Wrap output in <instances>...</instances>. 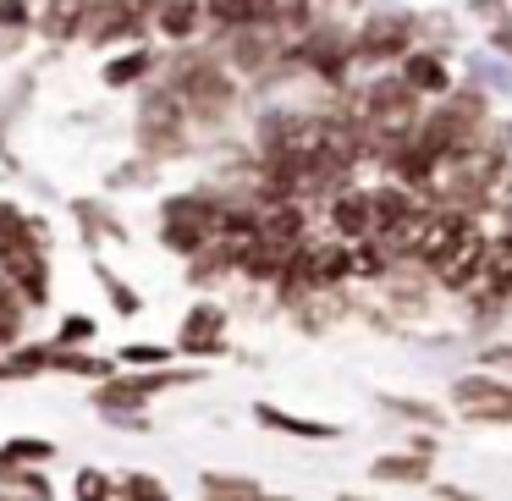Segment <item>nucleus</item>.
<instances>
[{"label": "nucleus", "mask_w": 512, "mask_h": 501, "mask_svg": "<svg viewBox=\"0 0 512 501\" xmlns=\"http://www.w3.org/2000/svg\"><path fill=\"white\" fill-rule=\"evenodd\" d=\"M0 270H6V281L23 287L28 303H45V292H50L45 248H39V232L17 210H0Z\"/></svg>", "instance_id": "f257e3e1"}, {"label": "nucleus", "mask_w": 512, "mask_h": 501, "mask_svg": "<svg viewBox=\"0 0 512 501\" xmlns=\"http://www.w3.org/2000/svg\"><path fill=\"white\" fill-rule=\"evenodd\" d=\"M171 89H177V100H182V111H193V116H221L226 105H232V78H226L215 61H199V56H188L177 72H171Z\"/></svg>", "instance_id": "f03ea898"}, {"label": "nucleus", "mask_w": 512, "mask_h": 501, "mask_svg": "<svg viewBox=\"0 0 512 501\" xmlns=\"http://www.w3.org/2000/svg\"><path fill=\"white\" fill-rule=\"evenodd\" d=\"M144 149L149 155H177L182 149V100H177V89L144 94Z\"/></svg>", "instance_id": "7ed1b4c3"}, {"label": "nucleus", "mask_w": 512, "mask_h": 501, "mask_svg": "<svg viewBox=\"0 0 512 501\" xmlns=\"http://www.w3.org/2000/svg\"><path fill=\"white\" fill-rule=\"evenodd\" d=\"M215 226H221V210L210 199H177L166 210V232L160 237L182 254H193V248H204V237H215Z\"/></svg>", "instance_id": "20e7f679"}, {"label": "nucleus", "mask_w": 512, "mask_h": 501, "mask_svg": "<svg viewBox=\"0 0 512 501\" xmlns=\"http://www.w3.org/2000/svg\"><path fill=\"white\" fill-rule=\"evenodd\" d=\"M430 270L441 276V287H457V292H463V287H474V281L485 276V237H479L474 226H468V232L457 237V243L446 248V254L435 259Z\"/></svg>", "instance_id": "39448f33"}, {"label": "nucleus", "mask_w": 512, "mask_h": 501, "mask_svg": "<svg viewBox=\"0 0 512 501\" xmlns=\"http://www.w3.org/2000/svg\"><path fill=\"white\" fill-rule=\"evenodd\" d=\"M342 276H353V248L347 243H320L292 259V281H309V287H331Z\"/></svg>", "instance_id": "423d86ee"}, {"label": "nucleus", "mask_w": 512, "mask_h": 501, "mask_svg": "<svg viewBox=\"0 0 512 501\" xmlns=\"http://www.w3.org/2000/svg\"><path fill=\"white\" fill-rule=\"evenodd\" d=\"M457 408L468 419H512V386H496V380H457Z\"/></svg>", "instance_id": "0eeeda50"}, {"label": "nucleus", "mask_w": 512, "mask_h": 501, "mask_svg": "<svg viewBox=\"0 0 512 501\" xmlns=\"http://www.w3.org/2000/svg\"><path fill=\"white\" fill-rule=\"evenodd\" d=\"M402 45H408V17H397V12H380L358 34V56H402Z\"/></svg>", "instance_id": "6e6552de"}, {"label": "nucleus", "mask_w": 512, "mask_h": 501, "mask_svg": "<svg viewBox=\"0 0 512 501\" xmlns=\"http://www.w3.org/2000/svg\"><path fill=\"white\" fill-rule=\"evenodd\" d=\"M331 221L342 237H353V243H364L369 232H375V204H369V193H342V199L331 204Z\"/></svg>", "instance_id": "1a4fd4ad"}, {"label": "nucleus", "mask_w": 512, "mask_h": 501, "mask_svg": "<svg viewBox=\"0 0 512 501\" xmlns=\"http://www.w3.org/2000/svg\"><path fill=\"white\" fill-rule=\"evenodd\" d=\"M177 342H182V353H215V347H221V309H210V303L193 309Z\"/></svg>", "instance_id": "9d476101"}, {"label": "nucleus", "mask_w": 512, "mask_h": 501, "mask_svg": "<svg viewBox=\"0 0 512 501\" xmlns=\"http://www.w3.org/2000/svg\"><path fill=\"white\" fill-rule=\"evenodd\" d=\"M402 83H408L413 94H446V89H452L441 56H408V61H402Z\"/></svg>", "instance_id": "9b49d317"}, {"label": "nucleus", "mask_w": 512, "mask_h": 501, "mask_svg": "<svg viewBox=\"0 0 512 501\" xmlns=\"http://www.w3.org/2000/svg\"><path fill=\"white\" fill-rule=\"evenodd\" d=\"M78 28H89V0H45V34L72 39Z\"/></svg>", "instance_id": "f8f14e48"}, {"label": "nucleus", "mask_w": 512, "mask_h": 501, "mask_svg": "<svg viewBox=\"0 0 512 501\" xmlns=\"http://www.w3.org/2000/svg\"><path fill=\"white\" fill-rule=\"evenodd\" d=\"M353 56V45H342L336 34H314L303 39V61H314L320 72H342V61Z\"/></svg>", "instance_id": "ddd939ff"}, {"label": "nucleus", "mask_w": 512, "mask_h": 501, "mask_svg": "<svg viewBox=\"0 0 512 501\" xmlns=\"http://www.w3.org/2000/svg\"><path fill=\"white\" fill-rule=\"evenodd\" d=\"M160 28H166L171 39H188L193 28H199V0H166V6H160Z\"/></svg>", "instance_id": "4468645a"}, {"label": "nucleus", "mask_w": 512, "mask_h": 501, "mask_svg": "<svg viewBox=\"0 0 512 501\" xmlns=\"http://www.w3.org/2000/svg\"><path fill=\"white\" fill-rule=\"evenodd\" d=\"M210 17L226 23V28H243V23L259 17V0H210Z\"/></svg>", "instance_id": "2eb2a0df"}, {"label": "nucleus", "mask_w": 512, "mask_h": 501, "mask_svg": "<svg viewBox=\"0 0 512 501\" xmlns=\"http://www.w3.org/2000/svg\"><path fill=\"white\" fill-rule=\"evenodd\" d=\"M375 479H430V463L424 457H380Z\"/></svg>", "instance_id": "dca6fc26"}, {"label": "nucleus", "mask_w": 512, "mask_h": 501, "mask_svg": "<svg viewBox=\"0 0 512 501\" xmlns=\"http://www.w3.org/2000/svg\"><path fill=\"white\" fill-rule=\"evenodd\" d=\"M204 496H232V501H259V485H248V479H221V474H204Z\"/></svg>", "instance_id": "f3484780"}, {"label": "nucleus", "mask_w": 512, "mask_h": 501, "mask_svg": "<svg viewBox=\"0 0 512 501\" xmlns=\"http://www.w3.org/2000/svg\"><path fill=\"white\" fill-rule=\"evenodd\" d=\"M259 419L265 424H276V430H292V435H336L331 424H309V419H287V413H276V408H265L259 402Z\"/></svg>", "instance_id": "a211bd4d"}, {"label": "nucleus", "mask_w": 512, "mask_h": 501, "mask_svg": "<svg viewBox=\"0 0 512 501\" xmlns=\"http://www.w3.org/2000/svg\"><path fill=\"white\" fill-rule=\"evenodd\" d=\"M144 67H149V56H144V50H133V56H122V61H111V67H105V83H111V89H122V83H133Z\"/></svg>", "instance_id": "6ab92c4d"}, {"label": "nucleus", "mask_w": 512, "mask_h": 501, "mask_svg": "<svg viewBox=\"0 0 512 501\" xmlns=\"http://www.w3.org/2000/svg\"><path fill=\"white\" fill-rule=\"evenodd\" d=\"M17 325H23V309H17V298H12V292H0V342H12V336H17Z\"/></svg>", "instance_id": "aec40b11"}, {"label": "nucleus", "mask_w": 512, "mask_h": 501, "mask_svg": "<svg viewBox=\"0 0 512 501\" xmlns=\"http://www.w3.org/2000/svg\"><path fill=\"white\" fill-rule=\"evenodd\" d=\"M122 490H127V496H144V501H160V496H166V490H160L149 474H127V479H122Z\"/></svg>", "instance_id": "412c9836"}, {"label": "nucleus", "mask_w": 512, "mask_h": 501, "mask_svg": "<svg viewBox=\"0 0 512 501\" xmlns=\"http://www.w3.org/2000/svg\"><path fill=\"white\" fill-rule=\"evenodd\" d=\"M12 479V490H23V496H50V485L39 474H6Z\"/></svg>", "instance_id": "4be33fe9"}, {"label": "nucleus", "mask_w": 512, "mask_h": 501, "mask_svg": "<svg viewBox=\"0 0 512 501\" xmlns=\"http://www.w3.org/2000/svg\"><path fill=\"white\" fill-rule=\"evenodd\" d=\"M0 23H6V28H23V23H28V6H23V0H0Z\"/></svg>", "instance_id": "5701e85b"}, {"label": "nucleus", "mask_w": 512, "mask_h": 501, "mask_svg": "<svg viewBox=\"0 0 512 501\" xmlns=\"http://www.w3.org/2000/svg\"><path fill=\"white\" fill-rule=\"evenodd\" d=\"M105 287H111V298H116V309H122V314H133V309H138V298H133V292H127L116 276H105Z\"/></svg>", "instance_id": "b1692460"}, {"label": "nucleus", "mask_w": 512, "mask_h": 501, "mask_svg": "<svg viewBox=\"0 0 512 501\" xmlns=\"http://www.w3.org/2000/svg\"><path fill=\"white\" fill-rule=\"evenodd\" d=\"M127 364H160V358H166V353H160V347H127Z\"/></svg>", "instance_id": "393cba45"}, {"label": "nucleus", "mask_w": 512, "mask_h": 501, "mask_svg": "<svg viewBox=\"0 0 512 501\" xmlns=\"http://www.w3.org/2000/svg\"><path fill=\"white\" fill-rule=\"evenodd\" d=\"M78 496H105V479L100 474H78Z\"/></svg>", "instance_id": "a878e982"}, {"label": "nucleus", "mask_w": 512, "mask_h": 501, "mask_svg": "<svg viewBox=\"0 0 512 501\" xmlns=\"http://www.w3.org/2000/svg\"><path fill=\"white\" fill-rule=\"evenodd\" d=\"M89 331H94L89 320H67V342H78V336H89Z\"/></svg>", "instance_id": "bb28decb"}, {"label": "nucleus", "mask_w": 512, "mask_h": 501, "mask_svg": "<svg viewBox=\"0 0 512 501\" xmlns=\"http://www.w3.org/2000/svg\"><path fill=\"white\" fill-rule=\"evenodd\" d=\"M496 45H501V50H507V56H512V28H501V39H496Z\"/></svg>", "instance_id": "cd10ccee"}]
</instances>
